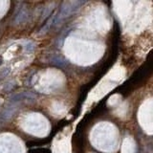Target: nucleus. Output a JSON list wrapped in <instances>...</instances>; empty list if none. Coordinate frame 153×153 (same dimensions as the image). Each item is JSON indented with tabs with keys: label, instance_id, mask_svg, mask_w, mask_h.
Returning a JSON list of instances; mask_svg holds the SVG:
<instances>
[{
	"label": "nucleus",
	"instance_id": "1",
	"mask_svg": "<svg viewBox=\"0 0 153 153\" xmlns=\"http://www.w3.org/2000/svg\"><path fill=\"white\" fill-rule=\"evenodd\" d=\"M33 99H35V96L33 94V93H30V92H21V93H18V94L13 95L12 97L10 98V100L12 102H21V100H31Z\"/></svg>",
	"mask_w": 153,
	"mask_h": 153
},
{
	"label": "nucleus",
	"instance_id": "2",
	"mask_svg": "<svg viewBox=\"0 0 153 153\" xmlns=\"http://www.w3.org/2000/svg\"><path fill=\"white\" fill-rule=\"evenodd\" d=\"M28 17H29L28 11H27L25 8H22V9L16 13L15 18V22L17 23V24L23 23V22H25L27 19H28Z\"/></svg>",
	"mask_w": 153,
	"mask_h": 153
},
{
	"label": "nucleus",
	"instance_id": "3",
	"mask_svg": "<svg viewBox=\"0 0 153 153\" xmlns=\"http://www.w3.org/2000/svg\"><path fill=\"white\" fill-rule=\"evenodd\" d=\"M52 63L56 66H59V67H62L64 65H66V61L61 57H54L53 59H51Z\"/></svg>",
	"mask_w": 153,
	"mask_h": 153
},
{
	"label": "nucleus",
	"instance_id": "4",
	"mask_svg": "<svg viewBox=\"0 0 153 153\" xmlns=\"http://www.w3.org/2000/svg\"><path fill=\"white\" fill-rule=\"evenodd\" d=\"M24 48H25V51L28 52V53H33L35 50V44L31 41L27 42L25 46H24Z\"/></svg>",
	"mask_w": 153,
	"mask_h": 153
},
{
	"label": "nucleus",
	"instance_id": "5",
	"mask_svg": "<svg viewBox=\"0 0 153 153\" xmlns=\"http://www.w3.org/2000/svg\"><path fill=\"white\" fill-rule=\"evenodd\" d=\"M11 72L10 68H4L3 70L0 71V78H4V76H8V74Z\"/></svg>",
	"mask_w": 153,
	"mask_h": 153
},
{
	"label": "nucleus",
	"instance_id": "6",
	"mask_svg": "<svg viewBox=\"0 0 153 153\" xmlns=\"http://www.w3.org/2000/svg\"><path fill=\"white\" fill-rule=\"evenodd\" d=\"M13 85H15V84H13V82H10V83H7V85L4 87V91L5 92H8V91H10V90H12V88L13 87Z\"/></svg>",
	"mask_w": 153,
	"mask_h": 153
},
{
	"label": "nucleus",
	"instance_id": "7",
	"mask_svg": "<svg viewBox=\"0 0 153 153\" xmlns=\"http://www.w3.org/2000/svg\"><path fill=\"white\" fill-rule=\"evenodd\" d=\"M2 64V57H0V65Z\"/></svg>",
	"mask_w": 153,
	"mask_h": 153
}]
</instances>
